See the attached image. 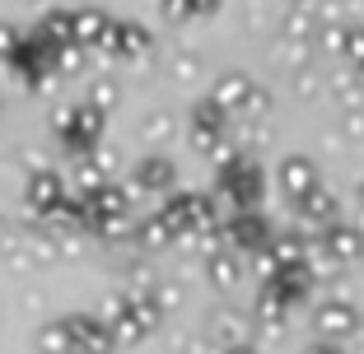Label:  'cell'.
<instances>
[{"label": "cell", "mask_w": 364, "mask_h": 354, "mask_svg": "<svg viewBox=\"0 0 364 354\" xmlns=\"http://www.w3.org/2000/svg\"><path fill=\"white\" fill-rule=\"evenodd\" d=\"M23 38H28V33H23L14 19H0V61H10V56L23 47Z\"/></svg>", "instance_id": "4fadbf2b"}, {"label": "cell", "mask_w": 364, "mask_h": 354, "mask_svg": "<svg viewBox=\"0 0 364 354\" xmlns=\"http://www.w3.org/2000/svg\"><path fill=\"white\" fill-rule=\"evenodd\" d=\"M38 350L43 354H70V336H65V322H52L38 331Z\"/></svg>", "instance_id": "8fae6325"}, {"label": "cell", "mask_w": 364, "mask_h": 354, "mask_svg": "<svg viewBox=\"0 0 364 354\" xmlns=\"http://www.w3.org/2000/svg\"><path fill=\"white\" fill-rule=\"evenodd\" d=\"M0 117H5V94H0Z\"/></svg>", "instance_id": "ac0fdd59"}, {"label": "cell", "mask_w": 364, "mask_h": 354, "mask_svg": "<svg viewBox=\"0 0 364 354\" xmlns=\"http://www.w3.org/2000/svg\"><path fill=\"white\" fill-rule=\"evenodd\" d=\"M89 65V47H61V52H56V75H80V70H85Z\"/></svg>", "instance_id": "7c38bea8"}, {"label": "cell", "mask_w": 364, "mask_h": 354, "mask_svg": "<svg viewBox=\"0 0 364 354\" xmlns=\"http://www.w3.org/2000/svg\"><path fill=\"white\" fill-rule=\"evenodd\" d=\"M136 187L140 192H168L173 187V163L164 154H150V159L136 163Z\"/></svg>", "instance_id": "8992f818"}, {"label": "cell", "mask_w": 364, "mask_h": 354, "mask_svg": "<svg viewBox=\"0 0 364 354\" xmlns=\"http://www.w3.org/2000/svg\"><path fill=\"white\" fill-rule=\"evenodd\" d=\"M65 336H70V354H107L117 341L103 317H65Z\"/></svg>", "instance_id": "3957f363"}, {"label": "cell", "mask_w": 364, "mask_h": 354, "mask_svg": "<svg viewBox=\"0 0 364 354\" xmlns=\"http://www.w3.org/2000/svg\"><path fill=\"white\" fill-rule=\"evenodd\" d=\"M168 131H173V121L164 117V112H159V117H145V135H150V140H154V135L164 140V135H168Z\"/></svg>", "instance_id": "9a60e30c"}, {"label": "cell", "mask_w": 364, "mask_h": 354, "mask_svg": "<svg viewBox=\"0 0 364 354\" xmlns=\"http://www.w3.org/2000/svg\"><path fill=\"white\" fill-rule=\"evenodd\" d=\"M168 233H173V228L164 224V219H145V228H140V243H145V247H164V243H168Z\"/></svg>", "instance_id": "5bb4252c"}, {"label": "cell", "mask_w": 364, "mask_h": 354, "mask_svg": "<svg viewBox=\"0 0 364 354\" xmlns=\"http://www.w3.org/2000/svg\"><path fill=\"white\" fill-rule=\"evenodd\" d=\"M85 103H94V108L107 117V112L122 103V89L112 84V79H94V84H89V94H85Z\"/></svg>", "instance_id": "9c48e42d"}, {"label": "cell", "mask_w": 364, "mask_h": 354, "mask_svg": "<svg viewBox=\"0 0 364 354\" xmlns=\"http://www.w3.org/2000/svg\"><path fill=\"white\" fill-rule=\"evenodd\" d=\"M38 33H43L52 47H75V10H47L43 23H38Z\"/></svg>", "instance_id": "52a82bcc"}, {"label": "cell", "mask_w": 364, "mask_h": 354, "mask_svg": "<svg viewBox=\"0 0 364 354\" xmlns=\"http://www.w3.org/2000/svg\"><path fill=\"white\" fill-rule=\"evenodd\" d=\"M192 65H196L192 56H178V79H187V75H192Z\"/></svg>", "instance_id": "e0dca14e"}, {"label": "cell", "mask_w": 364, "mask_h": 354, "mask_svg": "<svg viewBox=\"0 0 364 354\" xmlns=\"http://www.w3.org/2000/svg\"><path fill=\"white\" fill-rule=\"evenodd\" d=\"M247 98H252V89H247L243 75H225L220 89H215V103H220V108H238V103H247Z\"/></svg>", "instance_id": "ba28073f"}, {"label": "cell", "mask_w": 364, "mask_h": 354, "mask_svg": "<svg viewBox=\"0 0 364 354\" xmlns=\"http://www.w3.org/2000/svg\"><path fill=\"white\" fill-rule=\"evenodd\" d=\"M150 47H154V38H150V28H145L140 19H112L98 52L112 56V61H127L131 65V61H145V56H150Z\"/></svg>", "instance_id": "7a4b0ae2"}, {"label": "cell", "mask_w": 364, "mask_h": 354, "mask_svg": "<svg viewBox=\"0 0 364 354\" xmlns=\"http://www.w3.org/2000/svg\"><path fill=\"white\" fill-rule=\"evenodd\" d=\"M23 201H28L33 215H52V210H61V205H65V182H61V172L38 168V172L28 177V187H23Z\"/></svg>", "instance_id": "277c9868"}, {"label": "cell", "mask_w": 364, "mask_h": 354, "mask_svg": "<svg viewBox=\"0 0 364 354\" xmlns=\"http://www.w3.org/2000/svg\"><path fill=\"white\" fill-rule=\"evenodd\" d=\"M103 112L94 108V103H75V108H61L56 112V135L65 140V150L75 154V159H85V154L98 150V140H103Z\"/></svg>", "instance_id": "6da1fadb"}, {"label": "cell", "mask_w": 364, "mask_h": 354, "mask_svg": "<svg viewBox=\"0 0 364 354\" xmlns=\"http://www.w3.org/2000/svg\"><path fill=\"white\" fill-rule=\"evenodd\" d=\"M14 5H33V0H14Z\"/></svg>", "instance_id": "d6986e66"}, {"label": "cell", "mask_w": 364, "mask_h": 354, "mask_svg": "<svg viewBox=\"0 0 364 354\" xmlns=\"http://www.w3.org/2000/svg\"><path fill=\"white\" fill-rule=\"evenodd\" d=\"M220 0H164V14L168 19H201V14H215Z\"/></svg>", "instance_id": "30bf717a"}, {"label": "cell", "mask_w": 364, "mask_h": 354, "mask_svg": "<svg viewBox=\"0 0 364 354\" xmlns=\"http://www.w3.org/2000/svg\"><path fill=\"white\" fill-rule=\"evenodd\" d=\"M210 270H215V280H220V284H229V280H234V266H229L225 257H215V266H210Z\"/></svg>", "instance_id": "2e32d148"}, {"label": "cell", "mask_w": 364, "mask_h": 354, "mask_svg": "<svg viewBox=\"0 0 364 354\" xmlns=\"http://www.w3.org/2000/svg\"><path fill=\"white\" fill-rule=\"evenodd\" d=\"M107 23H112V14L94 10V5H85V10H75V43L89 47V52H98L107 38Z\"/></svg>", "instance_id": "5b68a950"}]
</instances>
